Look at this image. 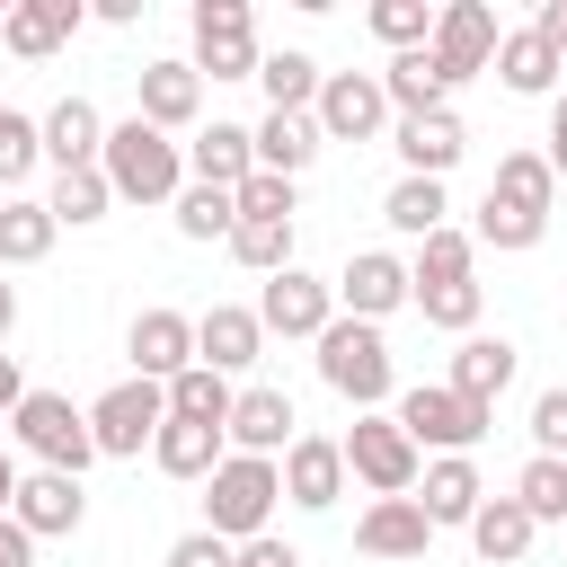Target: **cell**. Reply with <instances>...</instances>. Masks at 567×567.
<instances>
[{"mask_svg": "<svg viewBox=\"0 0 567 567\" xmlns=\"http://www.w3.org/2000/svg\"><path fill=\"white\" fill-rule=\"evenodd\" d=\"M97 168H106L115 204H177V195H186V151H177L159 124H142V115L106 124V151H97Z\"/></svg>", "mask_w": 567, "mask_h": 567, "instance_id": "obj_1", "label": "cell"}, {"mask_svg": "<svg viewBox=\"0 0 567 567\" xmlns=\"http://www.w3.org/2000/svg\"><path fill=\"white\" fill-rule=\"evenodd\" d=\"M275 496H284V461L230 452V461H221V470L204 478V532H221V540L239 549V540H257V532H266Z\"/></svg>", "mask_w": 567, "mask_h": 567, "instance_id": "obj_2", "label": "cell"}, {"mask_svg": "<svg viewBox=\"0 0 567 567\" xmlns=\"http://www.w3.org/2000/svg\"><path fill=\"white\" fill-rule=\"evenodd\" d=\"M9 434H18V452H27V461H44V470H62V478H80V470L97 461L89 408H71L62 390H27V399H18V416H9Z\"/></svg>", "mask_w": 567, "mask_h": 567, "instance_id": "obj_3", "label": "cell"}, {"mask_svg": "<svg viewBox=\"0 0 567 567\" xmlns=\"http://www.w3.org/2000/svg\"><path fill=\"white\" fill-rule=\"evenodd\" d=\"M319 381H328L337 399H354V416H372V408L390 399V346H381V328H372V319H328V337H319Z\"/></svg>", "mask_w": 567, "mask_h": 567, "instance_id": "obj_4", "label": "cell"}, {"mask_svg": "<svg viewBox=\"0 0 567 567\" xmlns=\"http://www.w3.org/2000/svg\"><path fill=\"white\" fill-rule=\"evenodd\" d=\"M399 425H408V443L416 452H470V443H487V425H496V408H478V399H461V390H443V381H416L399 408H390Z\"/></svg>", "mask_w": 567, "mask_h": 567, "instance_id": "obj_5", "label": "cell"}, {"mask_svg": "<svg viewBox=\"0 0 567 567\" xmlns=\"http://www.w3.org/2000/svg\"><path fill=\"white\" fill-rule=\"evenodd\" d=\"M346 443V470L372 487V496H416V478H425V452L408 443V425L399 416H354V434H337Z\"/></svg>", "mask_w": 567, "mask_h": 567, "instance_id": "obj_6", "label": "cell"}, {"mask_svg": "<svg viewBox=\"0 0 567 567\" xmlns=\"http://www.w3.org/2000/svg\"><path fill=\"white\" fill-rule=\"evenodd\" d=\"M159 425H168V390H159V381H142V372H133V381H115V390L89 408V434H97V452H106V461H142V452L159 443Z\"/></svg>", "mask_w": 567, "mask_h": 567, "instance_id": "obj_7", "label": "cell"}, {"mask_svg": "<svg viewBox=\"0 0 567 567\" xmlns=\"http://www.w3.org/2000/svg\"><path fill=\"white\" fill-rule=\"evenodd\" d=\"M257 18L248 0H195V71L213 80H257Z\"/></svg>", "mask_w": 567, "mask_h": 567, "instance_id": "obj_8", "label": "cell"}, {"mask_svg": "<svg viewBox=\"0 0 567 567\" xmlns=\"http://www.w3.org/2000/svg\"><path fill=\"white\" fill-rule=\"evenodd\" d=\"M496 44H505V35H496V9H487V0H443V9H434V62H443L452 89L478 80V71L496 62Z\"/></svg>", "mask_w": 567, "mask_h": 567, "instance_id": "obj_9", "label": "cell"}, {"mask_svg": "<svg viewBox=\"0 0 567 567\" xmlns=\"http://www.w3.org/2000/svg\"><path fill=\"white\" fill-rule=\"evenodd\" d=\"M257 319H266V337H328V319H337V284H319L310 266H284L266 292H257Z\"/></svg>", "mask_w": 567, "mask_h": 567, "instance_id": "obj_10", "label": "cell"}, {"mask_svg": "<svg viewBox=\"0 0 567 567\" xmlns=\"http://www.w3.org/2000/svg\"><path fill=\"white\" fill-rule=\"evenodd\" d=\"M310 115H319V133H328V142H372V133H381V115H390L381 71H328Z\"/></svg>", "mask_w": 567, "mask_h": 567, "instance_id": "obj_11", "label": "cell"}, {"mask_svg": "<svg viewBox=\"0 0 567 567\" xmlns=\"http://www.w3.org/2000/svg\"><path fill=\"white\" fill-rule=\"evenodd\" d=\"M337 301H346V319H372V328H381L399 301H416V275H408L390 248H354L346 275H337Z\"/></svg>", "mask_w": 567, "mask_h": 567, "instance_id": "obj_12", "label": "cell"}, {"mask_svg": "<svg viewBox=\"0 0 567 567\" xmlns=\"http://www.w3.org/2000/svg\"><path fill=\"white\" fill-rule=\"evenodd\" d=\"M257 354H266V319H257V310L213 301V310L195 319V363H204V372H221V381H230V372H248Z\"/></svg>", "mask_w": 567, "mask_h": 567, "instance_id": "obj_13", "label": "cell"}, {"mask_svg": "<svg viewBox=\"0 0 567 567\" xmlns=\"http://www.w3.org/2000/svg\"><path fill=\"white\" fill-rule=\"evenodd\" d=\"M124 354H133V372H142V381H159V390H168V381L195 363V319H186V310H142V319L124 328Z\"/></svg>", "mask_w": 567, "mask_h": 567, "instance_id": "obj_14", "label": "cell"}, {"mask_svg": "<svg viewBox=\"0 0 567 567\" xmlns=\"http://www.w3.org/2000/svg\"><path fill=\"white\" fill-rule=\"evenodd\" d=\"M9 523H18L27 540H62V532H80V523H89V496H80V478H62V470H35V478H18V505H9Z\"/></svg>", "mask_w": 567, "mask_h": 567, "instance_id": "obj_15", "label": "cell"}, {"mask_svg": "<svg viewBox=\"0 0 567 567\" xmlns=\"http://www.w3.org/2000/svg\"><path fill=\"white\" fill-rule=\"evenodd\" d=\"M284 496H292L301 514H328V505L346 496V443H337V434H301V443L284 452Z\"/></svg>", "mask_w": 567, "mask_h": 567, "instance_id": "obj_16", "label": "cell"}, {"mask_svg": "<svg viewBox=\"0 0 567 567\" xmlns=\"http://www.w3.org/2000/svg\"><path fill=\"white\" fill-rule=\"evenodd\" d=\"M292 425H301V416H292V399H284L275 381H257V390H239V408H230V452L275 461V452H292V443H301Z\"/></svg>", "mask_w": 567, "mask_h": 567, "instance_id": "obj_17", "label": "cell"}, {"mask_svg": "<svg viewBox=\"0 0 567 567\" xmlns=\"http://www.w3.org/2000/svg\"><path fill=\"white\" fill-rule=\"evenodd\" d=\"M425 540H434V523H425L416 496H372L363 523H354V549L363 558H425Z\"/></svg>", "mask_w": 567, "mask_h": 567, "instance_id": "obj_18", "label": "cell"}, {"mask_svg": "<svg viewBox=\"0 0 567 567\" xmlns=\"http://www.w3.org/2000/svg\"><path fill=\"white\" fill-rule=\"evenodd\" d=\"M133 89H142V124H159V133H177V124H195V106H204V71L195 62H142L133 71Z\"/></svg>", "mask_w": 567, "mask_h": 567, "instance_id": "obj_19", "label": "cell"}, {"mask_svg": "<svg viewBox=\"0 0 567 567\" xmlns=\"http://www.w3.org/2000/svg\"><path fill=\"white\" fill-rule=\"evenodd\" d=\"M186 168H195V186L239 195V186L257 177V133H248V124H204V133L186 142Z\"/></svg>", "mask_w": 567, "mask_h": 567, "instance_id": "obj_20", "label": "cell"}, {"mask_svg": "<svg viewBox=\"0 0 567 567\" xmlns=\"http://www.w3.org/2000/svg\"><path fill=\"white\" fill-rule=\"evenodd\" d=\"M399 159H408V177H443V168H461V151H470V133H461V115L452 106H434V115H399Z\"/></svg>", "mask_w": 567, "mask_h": 567, "instance_id": "obj_21", "label": "cell"}, {"mask_svg": "<svg viewBox=\"0 0 567 567\" xmlns=\"http://www.w3.org/2000/svg\"><path fill=\"white\" fill-rule=\"evenodd\" d=\"M514 337H461L452 346V372H443V390H461V399H478V408H496L505 399V381H514Z\"/></svg>", "mask_w": 567, "mask_h": 567, "instance_id": "obj_22", "label": "cell"}, {"mask_svg": "<svg viewBox=\"0 0 567 567\" xmlns=\"http://www.w3.org/2000/svg\"><path fill=\"white\" fill-rule=\"evenodd\" d=\"M71 35H80V0H18L9 27H0V44H9L18 62H44V53H62Z\"/></svg>", "mask_w": 567, "mask_h": 567, "instance_id": "obj_23", "label": "cell"}, {"mask_svg": "<svg viewBox=\"0 0 567 567\" xmlns=\"http://www.w3.org/2000/svg\"><path fill=\"white\" fill-rule=\"evenodd\" d=\"M97 151H106L97 106H89V97H53V106H44V159H53V177H62V168H97Z\"/></svg>", "mask_w": 567, "mask_h": 567, "instance_id": "obj_24", "label": "cell"}, {"mask_svg": "<svg viewBox=\"0 0 567 567\" xmlns=\"http://www.w3.org/2000/svg\"><path fill=\"white\" fill-rule=\"evenodd\" d=\"M416 487H425L416 505H425V523H434V532H443V523H461V532H470V514L487 505V487H478L470 452H443V461H425V478H416Z\"/></svg>", "mask_w": 567, "mask_h": 567, "instance_id": "obj_25", "label": "cell"}, {"mask_svg": "<svg viewBox=\"0 0 567 567\" xmlns=\"http://www.w3.org/2000/svg\"><path fill=\"white\" fill-rule=\"evenodd\" d=\"M151 461H159L168 478H213V470L230 461V434H221V425H186V416H168L159 443H151Z\"/></svg>", "mask_w": 567, "mask_h": 567, "instance_id": "obj_26", "label": "cell"}, {"mask_svg": "<svg viewBox=\"0 0 567 567\" xmlns=\"http://www.w3.org/2000/svg\"><path fill=\"white\" fill-rule=\"evenodd\" d=\"M381 97H390L399 115H434V106L452 97V80H443L434 44H416V53H390V71H381Z\"/></svg>", "mask_w": 567, "mask_h": 567, "instance_id": "obj_27", "label": "cell"}, {"mask_svg": "<svg viewBox=\"0 0 567 567\" xmlns=\"http://www.w3.org/2000/svg\"><path fill=\"white\" fill-rule=\"evenodd\" d=\"M319 142H328L319 115H266V124H257V168H266V177H301V168L319 159Z\"/></svg>", "mask_w": 567, "mask_h": 567, "instance_id": "obj_28", "label": "cell"}, {"mask_svg": "<svg viewBox=\"0 0 567 567\" xmlns=\"http://www.w3.org/2000/svg\"><path fill=\"white\" fill-rule=\"evenodd\" d=\"M532 532H540V523H532V514H523L514 496H487V505L470 514V549H478L487 567H514V558L532 549Z\"/></svg>", "mask_w": 567, "mask_h": 567, "instance_id": "obj_29", "label": "cell"}, {"mask_svg": "<svg viewBox=\"0 0 567 567\" xmlns=\"http://www.w3.org/2000/svg\"><path fill=\"white\" fill-rule=\"evenodd\" d=\"M319 80H328V71H319L310 53H266V62H257L266 115H310V106H319Z\"/></svg>", "mask_w": 567, "mask_h": 567, "instance_id": "obj_30", "label": "cell"}, {"mask_svg": "<svg viewBox=\"0 0 567 567\" xmlns=\"http://www.w3.org/2000/svg\"><path fill=\"white\" fill-rule=\"evenodd\" d=\"M558 62H567V53H549V44L532 35V27L496 44V80H505L514 97H549V89H558Z\"/></svg>", "mask_w": 567, "mask_h": 567, "instance_id": "obj_31", "label": "cell"}, {"mask_svg": "<svg viewBox=\"0 0 567 567\" xmlns=\"http://www.w3.org/2000/svg\"><path fill=\"white\" fill-rule=\"evenodd\" d=\"M487 195H505V204H523V213H549V204H558V168H549V151H505L496 177H487Z\"/></svg>", "mask_w": 567, "mask_h": 567, "instance_id": "obj_32", "label": "cell"}, {"mask_svg": "<svg viewBox=\"0 0 567 567\" xmlns=\"http://www.w3.org/2000/svg\"><path fill=\"white\" fill-rule=\"evenodd\" d=\"M443 213H452V204H443V177H399V186L381 195V221H390V230H408V239H434V230H452Z\"/></svg>", "mask_w": 567, "mask_h": 567, "instance_id": "obj_33", "label": "cell"}, {"mask_svg": "<svg viewBox=\"0 0 567 567\" xmlns=\"http://www.w3.org/2000/svg\"><path fill=\"white\" fill-rule=\"evenodd\" d=\"M230 408H239V390H230L221 372H204V363H186V372L168 381V416H186V425H221V434H230Z\"/></svg>", "mask_w": 567, "mask_h": 567, "instance_id": "obj_34", "label": "cell"}, {"mask_svg": "<svg viewBox=\"0 0 567 567\" xmlns=\"http://www.w3.org/2000/svg\"><path fill=\"white\" fill-rule=\"evenodd\" d=\"M53 213L35 204V195H18V204H0V266H35L44 248H53Z\"/></svg>", "mask_w": 567, "mask_h": 567, "instance_id": "obj_35", "label": "cell"}, {"mask_svg": "<svg viewBox=\"0 0 567 567\" xmlns=\"http://www.w3.org/2000/svg\"><path fill=\"white\" fill-rule=\"evenodd\" d=\"M106 204H115L106 168H62V177H53V195H44V213H53V221H71V230H80V221H106Z\"/></svg>", "mask_w": 567, "mask_h": 567, "instance_id": "obj_36", "label": "cell"}, {"mask_svg": "<svg viewBox=\"0 0 567 567\" xmlns=\"http://www.w3.org/2000/svg\"><path fill=\"white\" fill-rule=\"evenodd\" d=\"M514 505H523L532 523H567V461L532 452V461H523V478H514Z\"/></svg>", "mask_w": 567, "mask_h": 567, "instance_id": "obj_37", "label": "cell"}, {"mask_svg": "<svg viewBox=\"0 0 567 567\" xmlns=\"http://www.w3.org/2000/svg\"><path fill=\"white\" fill-rule=\"evenodd\" d=\"M230 257L275 284V275L292 266V221H239V230H230Z\"/></svg>", "mask_w": 567, "mask_h": 567, "instance_id": "obj_38", "label": "cell"}, {"mask_svg": "<svg viewBox=\"0 0 567 567\" xmlns=\"http://www.w3.org/2000/svg\"><path fill=\"white\" fill-rule=\"evenodd\" d=\"M177 230H186V239H230V230H239V195L186 186V195H177Z\"/></svg>", "mask_w": 567, "mask_h": 567, "instance_id": "obj_39", "label": "cell"}, {"mask_svg": "<svg viewBox=\"0 0 567 567\" xmlns=\"http://www.w3.org/2000/svg\"><path fill=\"white\" fill-rule=\"evenodd\" d=\"M540 230H549V213H523V204L487 195V204H478V230H470V239H478V248H532Z\"/></svg>", "mask_w": 567, "mask_h": 567, "instance_id": "obj_40", "label": "cell"}, {"mask_svg": "<svg viewBox=\"0 0 567 567\" xmlns=\"http://www.w3.org/2000/svg\"><path fill=\"white\" fill-rule=\"evenodd\" d=\"M470 257H478V239L470 230H434V239H416V284H470Z\"/></svg>", "mask_w": 567, "mask_h": 567, "instance_id": "obj_41", "label": "cell"}, {"mask_svg": "<svg viewBox=\"0 0 567 567\" xmlns=\"http://www.w3.org/2000/svg\"><path fill=\"white\" fill-rule=\"evenodd\" d=\"M416 310H425V328L478 337V284H416Z\"/></svg>", "mask_w": 567, "mask_h": 567, "instance_id": "obj_42", "label": "cell"}, {"mask_svg": "<svg viewBox=\"0 0 567 567\" xmlns=\"http://www.w3.org/2000/svg\"><path fill=\"white\" fill-rule=\"evenodd\" d=\"M372 35L399 44V53H416V44H434V9L425 0H372Z\"/></svg>", "mask_w": 567, "mask_h": 567, "instance_id": "obj_43", "label": "cell"}, {"mask_svg": "<svg viewBox=\"0 0 567 567\" xmlns=\"http://www.w3.org/2000/svg\"><path fill=\"white\" fill-rule=\"evenodd\" d=\"M35 159H44V124L9 106V115H0V186H18V177H27Z\"/></svg>", "mask_w": 567, "mask_h": 567, "instance_id": "obj_44", "label": "cell"}, {"mask_svg": "<svg viewBox=\"0 0 567 567\" xmlns=\"http://www.w3.org/2000/svg\"><path fill=\"white\" fill-rule=\"evenodd\" d=\"M239 221H292V177H266V168H257V177L239 186Z\"/></svg>", "mask_w": 567, "mask_h": 567, "instance_id": "obj_45", "label": "cell"}, {"mask_svg": "<svg viewBox=\"0 0 567 567\" xmlns=\"http://www.w3.org/2000/svg\"><path fill=\"white\" fill-rule=\"evenodd\" d=\"M532 443H540L549 461H567V390H540V399H532Z\"/></svg>", "mask_w": 567, "mask_h": 567, "instance_id": "obj_46", "label": "cell"}, {"mask_svg": "<svg viewBox=\"0 0 567 567\" xmlns=\"http://www.w3.org/2000/svg\"><path fill=\"white\" fill-rule=\"evenodd\" d=\"M168 567H239V549L221 532H186V540H168Z\"/></svg>", "mask_w": 567, "mask_h": 567, "instance_id": "obj_47", "label": "cell"}, {"mask_svg": "<svg viewBox=\"0 0 567 567\" xmlns=\"http://www.w3.org/2000/svg\"><path fill=\"white\" fill-rule=\"evenodd\" d=\"M239 567H301V549L275 540V532H257V540H239Z\"/></svg>", "mask_w": 567, "mask_h": 567, "instance_id": "obj_48", "label": "cell"}, {"mask_svg": "<svg viewBox=\"0 0 567 567\" xmlns=\"http://www.w3.org/2000/svg\"><path fill=\"white\" fill-rule=\"evenodd\" d=\"M532 35H540L549 53H567V0H540V9H532Z\"/></svg>", "mask_w": 567, "mask_h": 567, "instance_id": "obj_49", "label": "cell"}, {"mask_svg": "<svg viewBox=\"0 0 567 567\" xmlns=\"http://www.w3.org/2000/svg\"><path fill=\"white\" fill-rule=\"evenodd\" d=\"M0 567H35V540H27L9 514H0Z\"/></svg>", "mask_w": 567, "mask_h": 567, "instance_id": "obj_50", "label": "cell"}, {"mask_svg": "<svg viewBox=\"0 0 567 567\" xmlns=\"http://www.w3.org/2000/svg\"><path fill=\"white\" fill-rule=\"evenodd\" d=\"M549 168L567 177V89H558V106H549Z\"/></svg>", "mask_w": 567, "mask_h": 567, "instance_id": "obj_51", "label": "cell"}, {"mask_svg": "<svg viewBox=\"0 0 567 567\" xmlns=\"http://www.w3.org/2000/svg\"><path fill=\"white\" fill-rule=\"evenodd\" d=\"M18 399H27V381H18V363L0 354V416H18Z\"/></svg>", "mask_w": 567, "mask_h": 567, "instance_id": "obj_52", "label": "cell"}, {"mask_svg": "<svg viewBox=\"0 0 567 567\" xmlns=\"http://www.w3.org/2000/svg\"><path fill=\"white\" fill-rule=\"evenodd\" d=\"M9 505H18V452L0 443V514H9Z\"/></svg>", "mask_w": 567, "mask_h": 567, "instance_id": "obj_53", "label": "cell"}, {"mask_svg": "<svg viewBox=\"0 0 567 567\" xmlns=\"http://www.w3.org/2000/svg\"><path fill=\"white\" fill-rule=\"evenodd\" d=\"M9 328H18V292L0 284V346H9Z\"/></svg>", "mask_w": 567, "mask_h": 567, "instance_id": "obj_54", "label": "cell"}, {"mask_svg": "<svg viewBox=\"0 0 567 567\" xmlns=\"http://www.w3.org/2000/svg\"><path fill=\"white\" fill-rule=\"evenodd\" d=\"M9 9H18V0H0V27H9Z\"/></svg>", "mask_w": 567, "mask_h": 567, "instance_id": "obj_55", "label": "cell"}, {"mask_svg": "<svg viewBox=\"0 0 567 567\" xmlns=\"http://www.w3.org/2000/svg\"><path fill=\"white\" fill-rule=\"evenodd\" d=\"M0 115H9V106H0Z\"/></svg>", "mask_w": 567, "mask_h": 567, "instance_id": "obj_56", "label": "cell"}]
</instances>
